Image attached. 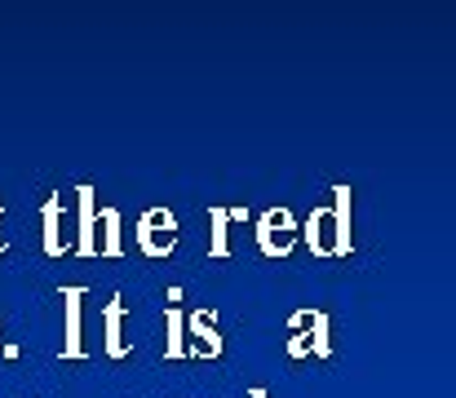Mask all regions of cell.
<instances>
[{
	"label": "cell",
	"instance_id": "cell-2",
	"mask_svg": "<svg viewBox=\"0 0 456 398\" xmlns=\"http://www.w3.org/2000/svg\"><path fill=\"white\" fill-rule=\"evenodd\" d=\"M253 226H257L253 235H257L262 257H289V253L297 248V217H293V208L275 204V208H266Z\"/></svg>",
	"mask_w": 456,
	"mask_h": 398
},
{
	"label": "cell",
	"instance_id": "cell-3",
	"mask_svg": "<svg viewBox=\"0 0 456 398\" xmlns=\"http://www.w3.org/2000/svg\"><path fill=\"white\" fill-rule=\"evenodd\" d=\"M138 248H142V257H173V248H177V217H173V208H147L142 217H138Z\"/></svg>",
	"mask_w": 456,
	"mask_h": 398
},
{
	"label": "cell",
	"instance_id": "cell-11",
	"mask_svg": "<svg viewBox=\"0 0 456 398\" xmlns=\"http://www.w3.org/2000/svg\"><path fill=\"white\" fill-rule=\"evenodd\" d=\"M125 213L116 208V204H107L102 213H98V226H94V235H98V257H111V262H120L125 257Z\"/></svg>",
	"mask_w": 456,
	"mask_h": 398
},
{
	"label": "cell",
	"instance_id": "cell-12",
	"mask_svg": "<svg viewBox=\"0 0 456 398\" xmlns=\"http://www.w3.org/2000/svg\"><path fill=\"white\" fill-rule=\"evenodd\" d=\"M332 226H337V262L354 253V231H350V186H332Z\"/></svg>",
	"mask_w": 456,
	"mask_h": 398
},
{
	"label": "cell",
	"instance_id": "cell-6",
	"mask_svg": "<svg viewBox=\"0 0 456 398\" xmlns=\"http://www.w3.org/2000/svg\"><path fill=\"white\" fill-rule=\"evenodd\" d=\"M297 240H305V248L314 257H337V226H332V204H314L310 217L297 222Z\"/></svg>",
	"mask_w": 456,
	"mask_h": 398
},
{
	"label": "cell",
	"instance_id": "cell-15",
	"mask_svg": "<svg viewBox=\"0 0 456 398\" xmlns=\"http://www.w3.org/2000/svg\"><path fill=\"white\" fill-rule=\"evenodd\" d=\"M0 253H4V240H0Z\"/></svg>",
	"mask_w": 456,
	"mask_h": 398
},
{
	"label": "cell",
	"instance_id": "cell-5",
	"mask_svg": "<svg viewBox=\"0 0 456 398\" xmlns=\"http://www.w3.org/2000/svg\"><path fill=\"white\" fill-rule=\"evenodd\" d=\"M40 226H45V257H67L71 253V235H67V195L53 191L40 204Z\"/></svg>",
	"mask_w": 456,
	"mask_h": 398
},
{
	"label": "cell",
	"instance_id": "cell-14",
	"mask_svg": "<svg viewBox=\"0 0 456 398\" xmlns=\"http://www.w3.org/2000/svg\"><path fill=\"white\" fill-rule=\"evenodd\" d=\"M248 398H271V394H266V390H262V386H257V390H248Z\"/></svg>",
	"mask_w": 456,
	"mask_h": 398
},
{
	"label": "cell",
	"instance_id": "cell-9",
	"mask_svg": "<svg viewBox=\"0 0 456 398\" xmlns=\"http://www.w3.org/2000/svg\"><path fill=\"white\" fill-rule=\"evenodd\" d=\"M85 296H89V288H62V305H67V341H62V359H85V319H80V310H85Z\"/></svg>",
	"mask_w": 456,
	"mask_h": 398
},
{
	"label": "cell",
	"instance_id": "cell-1",
	"mask_svg": "<svg viewBox=\"0 0 456 398\" xmlns=\"http://www.w3.org/2000/svg\"><path fill=\"white\" fill-rule=\"evenodd\" d=\"M289 354L293 359H328L332 337H328V314L323 310H293L289 319Z\"/></svg>",
	"mask_w": 456,
	"mask_h": 398
},
{
	"label": "cell",
	"instance_id": "cell-10",
	"mask_svg": "<svg viewBox=\"0 0 456 398\" xmlns=\"http://www.w3.org/2000/svg\"><path fill=\"white\" fill-rule=\"evenodd\" d=\"M125 314H129L125 296H111V301L102 305V350H107V359H125V354H129V337H125Z\"/></svg>",
	"mask_w": 456,
	"mask_h": 398
},
{
	"label": "cell",
	"instance_id": "cell-4",
	"mask_svg": "<svg viewBox=\"0 0 456 398\" xmlns=\"http://www.w3.org/2000/svg\"><path fill=\"white\" fill-rule=\"evenodd\" d=\"M94 226H98V191H94L89 182H80V186H76V235H71V253L85 257V262L98 257V235H94Z\"/></svg>",
	"mask_w": 456,
	"mask_h": 398
},
{
	"label": "cell",
	"instance_id": "cell-7",
	"mask_svg": "<svg viewBox=\"0 0 456 398\" xmlns=\"http://www.w3.org/2000/svg\"><path fill=\"white\" fill-rule=\"evenodd\" d=\"M248 222V208H222L213 204L208 208V257L226 262L231 257V226H244Z\"/></svg>",
	"mask_w": 456,
	"mask_h": 398
},
{
	"label": "cell",
	"instance_id": "cell-13",
	"mask_svg": "<svg viewBox=\"0 0 456 398\" xmlns=\"http://www.w3.org/2000/svg\"><path fill=\"white\" fill-rule=\"evenodd\" d=\"M164 328H168L164 359H186V310L168 305V310H164Z\"/></svg>",
	"mask_w": 456,
	"mask_h": 398
},
{
	"label": "cell",
	"instance_id": "cell-8",
	"mask_svg": "<svg viewBox=\"0 0 456 398\" xmlns=\"http://www.w3.org/2000/svg\"><path fill=\"white\" fill-rule=\"evenodd\" d=\"M186 332L195 337L191 345H186V354L195 350V354H204V359H222V332H217V310H191L186 314Z\"/></svg>",
	"mask_w": 456,
	"mask_h": 398
}]
</instances>
